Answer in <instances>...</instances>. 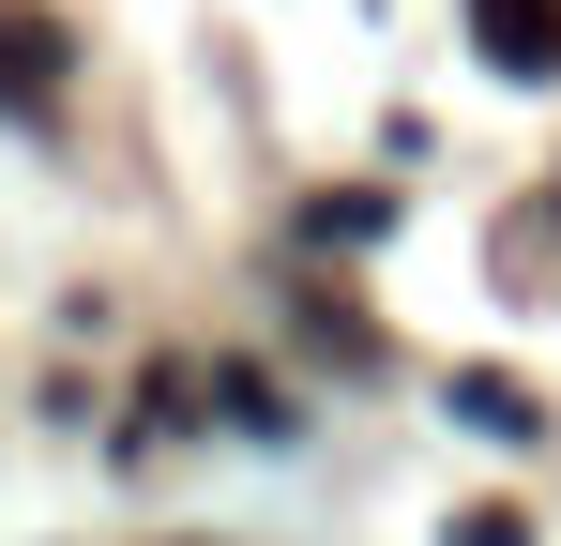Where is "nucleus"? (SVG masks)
<instances>
[{"mask_svg": "<svg viewBox=\"0 0 561 546\" xmlns=\"http://www.w3.org/2000/svg\"><path fill=\"white\" fill-rule=\"evenodd\" d=\"M379 228H394V197H379V182H350V197H319V213H304V243H334V259L379 243Z\"/></svg>", "mask_w": 561, "mask_h": 546, "instance_id": "3", "label": "nucleus"}, {"mask_svg": "<svg viewBox=\"0 0 561 546\" xmlns=\"http://www.w3.org/2000/svg\"><path fill=\"white\" fill-rule=\"evenodd\" d=\"M456 425H485V441H531V425H547V410H531V395H516V379H456Z\"/></svg>", "mask_w": 561, "mask_h": 546, "instance_id": "4", "label": "nucleus"}, {"mask_svg": "<svg viewBox=\"0 0 561 546\" xmlns=\"http://www.w3.org/2000/svg\"><path fill=\"white\" fill-rule=\"evenodd\" d=\"M470 46L501 77H561V0H470Z\"/></svg>", "mask_w": 561, "mask_h": 546, "instance_id": "1", "label": "nucleus"}, {"mask_svg": "<svg viewBox=\"0 0 561 546\" xmlns=\"http://www.w3.org/2000/svg\"><path fill=\"white\" fill-rule=\"evenodd\" d=\"M456 546H531V516H516V501H470V516H456Z\"/></svg>", "mask_w": 561, "mask_h": 546, "instance_id": "5", "label": "nucleus"}, {"mask_svg": "<svg viewBox=\"0 0 561 546\" xmlns=\"http://www.w3.org/2000/svg\"><path fill=\"white\" fill-rule=\"evenodd\" d=\"M0 91H15V106L61 91V31H46V15H0Z\"/></svg>", "mask_w": 561, "mask_h": 546, "instance_id": "2", "label": "nucleus"}]
</instances>
